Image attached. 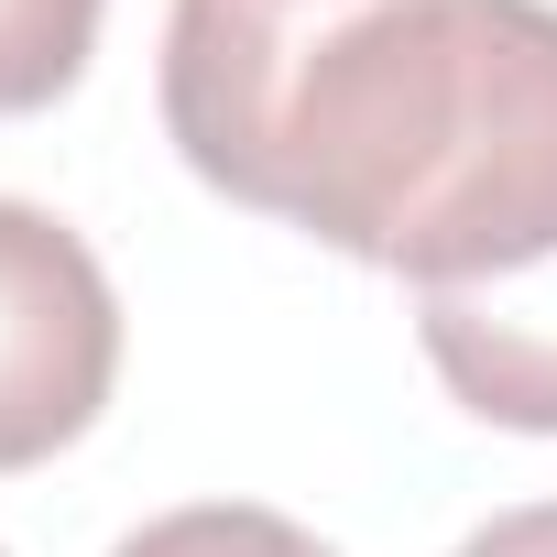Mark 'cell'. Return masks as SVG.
I'll return each mask as SVG.
<instances>
[{
    "instance_id": "obj_2",
    "label": "cell",
    "mask_w": 557,
    "mask_h": 557,
    "mask_svg": "<svg viewBox=\"0 0 557 557\" xmlns=\"http://www.w3.org/2000/svg\"><path fill=\"white\" fill-rule=\"evenodd\" d=\"M121 383V296L99 251L34 208L0 197V470H45L99 426Z\"/></svg>"
},
{
    "instance_id": "obj_7",
    "label": "cell",
    "mask_w": 557,
    "mask_h": 557,
    "mask_svg": "<svg viewBox=\"0 0 557 557\" xmlns=\"http://www.w3.org/2000/svg\"><path fill=\"white\" fill-rule=\"evenodd\" d=\"M0 557H12V546H0Z\"/></svg>"
},
{
    "instance_id": "obj_6",
    "label": "cell",
    "mask_w": 557,
    "mask_h": 557,
    "mask_svg": "<svg viewBox=\"0 0 557 557\" xmlns=\"http://www.w3.org/2000/svg\"><path fill=\"white\" fill-rule=\"evenodd\" d=\"M459 557H557V503H524V513H492L481 535H459Z\"/></svg>"
},
{
    "instance_id": "obj_4",
    "label": "cell",
    "mask_w": 557,
    "mask_h": 557,
    "mask_svg": "<svg viewBox=\"0 0 557 557\" xmlns=\"http://www.w3.org/2000/svg\"><path fill=\"white\" fill-rule=\"evenodd\" d=\"M99 12H110V0H0V121L55 110L88 77Z\"/></svg>"
},
{
    "instance_id": "obj_3",
    "label": "cell",
    "mask_w": 557,
    "mask_h": 557,
    "mask_svg": "<svg viewBox=\"0 0 557 557\" xmlns=\"http://www.w3.org/2000/svg\"><path fill=\"white\" fill-rule=\"evenodd\" d=\"M416 339L481 426L557 437V251L524 273H492V285L416 296Z\"/></svg>"
},
{
    "instance_id": "obj_5",
    "label": "cell",
    "mask_w": 557,
    "mask_h": 557,
    "mask_svg": "<svg viewBox=\"0 0 557 557\" xmlns=\"http://www.w3.org/2000/svg\"><path fill=\"white\" fill-rule=\"evenodd\" d=\"M110 557H339V546H318L307 524L262 513V503H186V513H153L143 535H121Z\"/></svg>"
},
{
    "instance_id": "obj_1",
    "label": "cell",
    "mask_w": 557,
    "mask_h": 557,
    "mask_svg": "<svg viewBox=\"0 0 557 557\" xmlns=\"http://www.w3.org/2000/svg\"><path fill=\"white\" fill-rule=\"evenodd\" d=\"M164 132L416 296L557 251V0H175Z\"/></svg>"
}]
</instances>
